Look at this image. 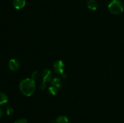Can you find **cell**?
Here are the masks:
<instances>
[{"label": "cell", "instance_id": "4", "mask_svg": "<svg viewBox=\"0 0 124 123\" xmlns=\"http://www.w3.org/2000/svg\"><path fill=\"white\" fill-rule=\"evenodd\" d=\"M41 76H42L43 82H46V83L50 82L52 79V72L47 69H45L44 70H43L42 74H41Z\"/></svg>", "mask_w": 124, "mask_h": 123}, {"label": "cell", "instance_id": "8", "mask_svg": "<svg viewBox=\"0 0 124 123\" xmlns=\"http://www.w3.org/2000/svg\"><path fill=\"white\" fill-rule=\"evenodd\" d=\"M51 85L59 89L61 86V81L58 77H54L51 80Z\"/></svg>", "mask_w": 124, "mask_h": 123}, {"label": "cell", "instance_id": "5", "mask_svg": "<svg viewBox=\"0 0 124 123\" xmlns=\"http://www.w3.org/2000/svg\"><path fill=\"white\" fill-rule=\"evenodd\" d=\"M9 68L12 71H16L19 68V62L17 59H11L9 62Z\"/></svg>", "mask_w": 124, "mask_h": 123}, {"label": "cell", "instance_id": "1", "mask_svg": "<svg viewBox=\"0 0 124 123\" xmlns=\"http://www.w3.org/2000/svg\"><path fill=\"white\" fill-rule=\"evenodd\" d=\"M19 88L21 92L24 95L30 96L35 92L36 89L35 81L32 78H25L21 82Z\"/></svg>", "mask_w": 124, "mask_h": 123}, {"label": "cell", "instance_id": "17", "mask_svg": "<svg viewBox=\"0 0 124 123\" xmlns=\"http://www.w3.org/2000/svg\"><path fill=\"white\" fill-rule=\"evenodd\" d=\"M118 1H121V0H118Z\"/></svg>", "mask_w": 124, "mask_h": 123}, {"label": "cell", "instance_id": "2", "mask_svg": "<svg viewBox=\"0 0 124 123\" xmlns=\"http://www.w3.org/2000/svg\"><path fill=\"white\" fill-rule=\"evenodd\" d=\"M108 10L113 14H119L124 11V6L121 1L113 0L108 5Z\"/></svg>", "mask_w": 124, "mask_h": 123}, {"label": "cell", "instance_id": "13", "mask_svg": "<svg viewBox=\"0 0 124 123\" xmlns=\"http://www.w3.org/2000/svg\"><path fill=\"white\" fill-rule=\"evenodd\" d=\"M13 108H12V106L8 105V106H7V107H6V113H7V115H10L13 113Z\"/></svg>", "mask_w": 124, "mask_h": 123}, {"label": "cell", "instance_id": "6", "mask_svg": "<svg viewBox=\"0 0 124 123\" xmlns=\"http://www.w3.org/2000/svg\"><path fill=\"white\" fill-rule=\"evenodd\" d=\"M25 4H26L25 0H14L13 2V7L18 10L24 8L25 6Z\"/></svg>", "mask_w": 124, "mask_h": 123}, {"label": "cell", "instance_id": "14", "mask_svg": "<svg viewBox=\"0 0 124 123\" xmlns=\"http://www.w3.org/2000/svg\"><path fill=\"white\" fill-rule=\"evenodd\" d=\"M15 123H28L27 119H24V118H21V119H19L17 121L15 122Z\"/></svg>", "mask_w": 124, "mask_h": 123}, {"label": "cell", "instance_id": "11", "mask_svg": "<svg viewBox=\"0 0 124 123\" xmlns=\"http://www.w3.org/2000/svg\"><path fill=\"white\" fill-rule=\"evenodd\" d=\"M48 91L50 94H51L52 95H54L56 94L57 92H58V88L52 86L49 87Z\"/></svg>", "mask_w": 124, "mask_h": 123}, {"label": "cell", "instance_id": "10", "mask_svg": "<svg viewBox=\"0 0 124 123\" xmlns=\"http://www.w3.org/2000/svg\"><path fill=\"white\" fill-rule=\"evenodd\" d=\"M69 119L67 116L61 115L58 116L56 119V123H69Z\"/></svg>", "mask_w": 124, "mask_h": 123}, {"label": "cell", "instance_id": "9", "mask_svg": "<svg viewBox=\"0 0 124 123\" xmlns=\"http://www.w3.org/2000/svg\"><path fill=\"white\" fill-rule=\"evenodd\" d=\"M8 101V96L6 94L0 92V106L6 104Z\"/></svg>", "mask_w": 124, "mask_h": 123}, {"label": "cell", "instance_id": "15", "mask_svg": "<svg viewBox=\"0 0 124 123\" xmlns=\"http://www.w3.org/2000/svg\"><path fill=\"white\" fill-rule=\"evenodd\" d=\"M39 89L41 90H44V89H46V82H42V83H40L39 84Z\"/></svg>", "mask_w": 124, "mask_h": 123}, {"label": "cell", "instance_id": "7", "mask_svg": "<svg viewBox=\"0 0 124 123\" xmlns=\"http://www.w3.org/2000/svg\"><path fill=\"white\" fill-rule=\"evenodd\" d=\"M87 4L88 8L92 10H96L98 7V3L96 0H88Z\"/></svg>", "mask_w": 124, "mask_h": 123}, {"label": "cell", "instance_id": "16", "mask_svg": "<svg viewBox=\"0 0 124 123\" xmlns=\"http://www.w3.org/2000/svg\"><path fill=\"white\" fill-rule=\"evenodd\" d=\"M2 116H3V111H2V110L0 108V118H2Z\"/></svg>", "mask_w": 124, "mask_h": 123}, {"label": "cell", "instance_id": "12", "mask_svg": "<svg viewBox=\"0 0 124 123\" xmlns=\"http://www.w3.org/2000/svg\"><path fill=\"white\" fill-rule=\"evenodd\" d=\"M40 75H39V73L38 71H34L33 72L32 74H31V78H32L33 80H38L39 78V77Z\"/></svg>", "mask_w": 124, "mask_h": 123}, {"label": "cell", "instance_id": "3", "mask_svg": "<svg viewBox=\"0 0 124 123\" xmlns=\"http://www.w3.org/2000/svg\"><path fill=\"white\" fill-rule=\"evenodd\" d=\"M53 69L56 73L62 74L64 73V64L61 60H58L55 62L53 65Z\"/></svg>", "mask_w": 124, "mask_h": 123}]
</instances>
